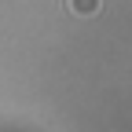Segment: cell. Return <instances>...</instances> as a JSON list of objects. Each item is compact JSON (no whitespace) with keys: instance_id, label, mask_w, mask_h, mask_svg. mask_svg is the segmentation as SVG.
<instances>
[{"instance_id":"6da1fadb","label":"cell","mask_w":132,"mask_h":132,"mask_svg":"<svg viewBox=\"0 0 132 132\" xmlns=\"http://www.w3.org/2000/svg\"><path fill=\"white\" fill-rule=\"evenodd\" d=\"M70 4L73 15H81V19H92V15H99V0H66Z\"/></svg>"}]
</instances>
